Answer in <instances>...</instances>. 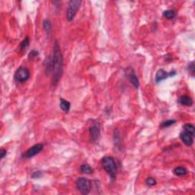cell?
<instances>
[{
	"label": "cell",
	"instance_id": "cell-5",
	"mask_svg": "<svg viewBox=\"0 0 195 195\" xmlns=\"http://www.w3.org/2000/svg\"><path fill=\"white\" fill-rule=\"evenodd\" d=\"M14 78L17 82L20 83H24L27 82L30 78V71L26 67L21 66L15 72Z\"/></svg>",
	"mask_w": 195,
	"mask_h": 195
},
{
	"label": "cell",
	"instance_id": "cell-23",
	"mask_svg": "<svg viewBox=\"0 0 195 195\" xmlns=\"http://www.w3.org/2000/svg\"><path fill=\"white\" fill-rule=\"evenodd\" d=\"M39 55V52L38 51L35 50H32L31 51V52L29 53V55H28V57H29V59H35V58H37L38 56Z\"/></svg>",
	"mask_w": 195,
	"mask_h": 195
},
{
	"label": "cell",
	"instance_id": "cell-24",
	"mask_svg": "<svg viewBox=\"0 0 195 195\" xmlns=\"http://www.w3.org/2000/svg\"><path fill=\"white\" fill-rule=\"evenodd\" d=\"M188 70L191 72V74L192 76H194V62H191L188 66Z\"/></svg>",
	"mask_w": 195,
	"mask_h": 195
},
{
	"label": "cell",
	"instance_id": "cell-18",
	"mask_svg": "<svg viewBox=\"0 0 195 195\" xmlns=\"http://www.w3.org/2000/svg\"><path fill=\"white\" fill-rule=\"evenodd\" d=\"M114 146L117 148H120L121 147V139H120V133L118 130H114Z\"/></svg>",
	"mask_w": 195,
	"mask_h": 195
},
{
	"label": "cell",
	"instance_id": "cell-26",
	"mask_svg": "<svg viewBox=\"0 0 195 195\" xmlns=\"http://www.w3.org/2000/svg\"><path fill=\"white\" fill-rule=\"evenodd\" d=\"M0 155H1V159H4V157L6 155V150L5 149H1L0 150Z\"/></svg>",
	"mask_w": 195,
	"mask_h": 195
},
{
	"label": "cell",
	"instance_id": "cell-25",
	"mask_svg": "<svg viewBox=\"0 0 195 195\" xmlns=\"http://www.w3.org/2000/svg\"><path fill=\"white\" fill-rule=\"evenodd\" d=\"M42 175V172L40 171H34L32 174V178H40Z\"/></svg>",
	"mask_w": 195,
	"mask_h": 195
},
{
	"label": "cell",
	"instance_id": "cell-15",
	"mask_svg": "<svg viewBox=\"0 0 195 195\" xmlns=\"http://www.w3.org/2000/svg\"><path fill=\"white\" fill-rule=\"evenodd\" d=\"M29 44H30L29 38H28V37H26V38H24L22 42H21L20 45H19V47H18L19 51H20L21 53L25 52L26 49L29 47Z\"/></svg>",
	"mask_w": 195,
	"mask_h": 195
},
{
	"label": "cell",
	"instance_id": "cell-11",
	"mask_svg": "<svg viewBox=\"0 0 195 195\" xmlns=\"http://www.w3.org/2000/svg\"><path fill=\"white\" fill-rule=\"evenodd\" d=\"M45 61V73L48 76L53 74V56H48Z\"/></svg>",
	"mask_w": 195,
	"mask_h": 195
},
{
	"label": "cell",
	"instance_id": "cell-22",
	"mask_svg": "<svg viewBox=\"0 0 195 195\" xmlns=\"http://www.w3.org/2000/svg\"><path fill=\"white\" fill-rule=\"evenodd\" d=\"M156 183H157L156 180H155V179L154 178H152V177H150V178H148L146 181V184L149 186V187H152V186L155 185Z\"/></svg>",
	"mask_w": 195,
	"mask_h": 195
},
{
	"label": "cell",
	"instance_id": "cell-7",
	"mask_svg": "<svg viewBox=\"0 0 195 195\" xmlns=\"http://www.w3.org/2000/svg\"><path fill=\"white\" fill-rule=\"evenodd\" d=\"M88 132H89V138L90 140L92 143L97 142L100 139L101 136V127L100 126L97 124L90 126L89 129H88Z\"/></svg>",
	"mask_w": 195,
	"mask_h": 195
},
{
	"label": "cell",
	"instance_id": "cell-4",
	"mask_svg": "<svg viewBox=\"0 0 195 195\" xmlns=\"http://www.w3.org/2000/svg\"><path fill=\"white\" fill-rule=\"evenodd\" d=\"M76 187L82 194H88L92 189V183L89 179L79 178L76 182Z\"/></svg>",
	"mask_w": 195,
	"mask_h": 195
},
{
	"label": "cell",
	"instance_id": "cell-12",
	"mask_svg": "<svg viewBox=\"0 0 195 195\" xmlns=\"http://www.w3.org/2000/svg\"><path fill=\"white\" fill-rule=\"evenodd\" d=\"M179 104H181L182 105L187 106V107H191L193 105V102L192 98L191 97L187 96V95H183V96H181L178 99Z\"/></svg>",
	"mask_w": 195,
	"mask_h": 195
},
{
	"label": "cell",
	"instance_id": "cell-14",
	"mask_svg": "<svg viewBox=\"0 0 195 195\" xmlns=\"http://www.w3.org/2000/svg\"><path fill=\"white\" fill-rule=\"evenodd\" d=\"M43 29L47 36H50L52 33V24L48 19H45L43 22Z\"/></svg>",
	"mask_w": 195,
	"mask_h": 195
},
{
	"label": "cell",
	"instance_id": "cell-2",
	"mask_svg": "<svg viewBox=\"0 0 195 195\" xmlns=\"http://www.w3.org/2000/svg\"><path fill=\"white\" fill-rule=\"evenodd\" d=\"M102 166L112 180L116 178L118 165L116 160L111 156H104L102 159Z\"/></svg>",
	"mask_w": 195,
	"mask_h": 195
},
{
	"label": "cell",
	"instance_id": "cell-19",
	"mask_svg": "<svg viewBox=\"0 0 195 195\" xmlns=\"http://www.w3.org/2000/svg\"><path fill=\"white\" fill-rule=\"evenodd\" d=\"M163 16H164L165 18H166L168 19V20H171V19H173L175 17V10H172V9H168V10H166V11L163 12Z\"/></svg>",
	"mask_w": 195,
	"mask_h": 195
},
{
	"label": "cell",
	"instance_id": "cell-20",
	"mask_svg": "<svg viewBox=\"0 0 195 195\" xmlns=\"http://www.w3.org/2000/svg\"><path fill=\"white\" fill-rule=\"evenodd\" d=\"M80 170L82 173L86 174V175H90L93 172V169L88 164H83L80 167Z\"/></svg>",
	"mask_w": 195,
	"mask_h": 195
},
{
	"label": "cell",
	"instance_id": "cell-21",
	"mask_svg": "<svg viewBox=\"0 0 195 195\" xmlns=\"http://www.w3.org/2000/svg\"><path fill=\"white\" fill-rule=\"evenodd\" d=\"M175 123H176V120H167L161 124L160 127L161 128H166V127H170V126L175 124Z\"/></svg>",
	"mask_w": 195,
	"mask_h": 195
},
{
	"label": "cell",
	"instance_id": "cell-13",
	"mask_svg": "<svg viewBox=\"0 0 195 195\" xmlns=\"http://www.w3.org/2000/svg\"><path fill=\"white\" fill-rule=\"evenodd\" d=\"M70 107H71V104L70 102H68V101H66V100H65V99L60 97V109L63 111V112L68 113L70 110Z\"/></svg>",
	"mask_w": 195,
	"mask_h": 195
},
{
	"label": "cell",
	"instance_id": "cell-16",
	"mask_svg": "<svg viewBox=\"0 0 195 195\" xmlns=\"http://www.w3.org/2000/svg\"><path fill=\"white\" fill-rule=\"evenodd\" d=\"M173 173L177 176H184L187 174V170L182 166H178L173 170Z\"/></svg>",
	"mask_w": 195,
	"mask_h": 195
},
{
	"label": "cell",
	"instance_id": "cell-17",
	"mask_svg": "<svg viewBox=\"0 0 195 195\" xmlns=\"http://www.w3.org/2000/svg\"><path fill=\"white\" fill-rule=\"evenodd\" d=\"M183 129H184V132L187 133V134H189L190 135H191L192 136H194L195 128H194V125L191 124H186L184 125Z\"/></svg>",
	"mask_w": 195,
	"mask_h": 195
},
{
	"label": "cell",
	"instance_id": "cell-1",
	"mask_svg": "<svg viewBox=\"0 0 195 195\" xmlns=\"http://www.w3.org/2000/svg\"><path fill=\"white\" fill-rule=\"evenodd\" d=\"M53 74L51 85L55 87L59 82L63 72V58L59 43L55 41L54 44V54H53Z\"/></svg>",
	"mask_w": 195,
	"mask_h": 195
},
{
	"label": "cell",
	"instance_id": "cell-9",
	"mask_svg": "<svg viewBox=\"0 0 195 195\" xmlns=\"http://www.w3.org/2000/svg\"><path fill=\"white\" fill-rule=\"evenodd\" d=\"M175 75H176V72H175V71H173V72H167L166 70L160 69V70H159L157 71L156 74H155V82L159 83L160 82L165 80V79H166L167 78L170 77V76H173Z\"/></svg>",
	"mask_w": 195,
	"mask_h": 195
},
{
	"label": "cell",
	"instance_id": "cell-3",
	"mask_svg": "<svg viewBox=\"0 0 195 195\" xmlns=\"http://www.w3.org/2000/svg\"><path fill=\"white\" fill-rule=\"evenodd\" d=\"M82 1L80 0H71L68 3L66 11V19L68 22H72L75 18L78 10L80 8Z\"/></svg>",
	"mask_w": 195,
	"mask_h": 195
},
{
	"label": "cell",
	"instance_id": "cell-8",
	"mask_svg": "<svg viewBox=\"0 0 195 195\" xmlns=\"http://www.w3.org/2000/svg\"><path fill=\"white\" fill-rule=\"evenodd\" d=\"M125 73H126V76H127V77L128 78L129 81H130L131 84L133 85V86L135 87L136 89L139 88V86H140L139 79H138V77L135 74L134 70H133L132 68H130V67H129V68H127V70H126Z\"/></svg>",
	"mask_w": 195,
	"mask_h": 195
},
{
	"label": "cell",
	"instance_id": "cell-6",
	"mask_svg": "<svg viewBox=\"0 0 195 195\" xmlns=\"http://www.w3.org/2000/svg\"><path fill=\"white\" fill-rule=\"evenodd\" d=\"M43 148H44L43 144H41V143H38V144L34 145V146H33L30 149H28L26 152H24V153H23L22 157L24 158V159H31L32 157L38 155L39 152H41Z\"/></svg>",
	"mask_w": 195,
	"mask_h": 195
},
{
	"label": "cell",
	"instance_id": "cell-10",
	"mask_svg": "<svg viewBox=\"0 0 195 195\" xmlns=\"http://www.w3.org/2000/svg\"><path fill=\"white\" fill-rule=\"evenodd\" d=\"M180 139L187 146H191L194 143V136L190 135L184 131L180 134Z\"/></svg>",
	"mask_w": 195,
	"mask_h": 195
}]
</instances>
